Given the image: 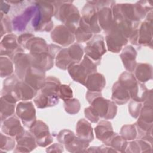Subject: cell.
Instances as JSON below:
<instances>
[{"label": "cell", "mask_w": 153, "mask_h": 153, "mask_svg": "<svg viewBox=\"0 0 153 153\" xmlns=\"http://www.w3.org/2000/svg\"><path fill=\"white\" fill-rule=\"evenodd\" d=\"M76 136L74 133L70 130L63 129L57 134V140L63 145H65L69 143Z\"/></svg>", "instance_id": "41"}, {"label": "cell", "mask_w": 153, "mask_h": 153, "mask_svg": "<svg viewBox=\"0 0 153 153\" xmlns=\"http://www.w3.org/2000/svg\"><path fill=\"white\" fill-rule=\"evenodd\" d=\"M94 132L96 138L102 141L105 145H108L115 134L114 132L111 123L106 120H102L98 123L94 128Z\"/></svg>", "instance_id": "21"}, {"label": "cell", "mask_w": 153, "mask_h": 153, "mask_svg": "<svg viewBox=\"0 0 153 153\" xmlns=\"http://www.w3.org/2000/svg\"><path fill=\"white\" fill-rule=\"evenodd\" d=\"M13 60L14 63L16 76L20 80L23 81L27 72L32 66L30 54L24 53H18L14 56Z\"/></svg>", "instance_id": "15"}, {"label": "cell", "mask_w": 153, "mask_h": 153, "mask_svg": "<svg viewBox=\"0 0 153 153\" xmlns=\"http://www.w3.org/2000/svg\"><path fill=\"white\" fill-rule=\"evenodd\" d=\"M63 108L66 112L70 115L78 113L81 108V104L78 99L72 98L63 102Z\"/></svg>", "instance_id": "39"}, {"label": "cell", "mask_w": 153, "mask_h": 153, "mask_svg": "<svg viewBox=\"0 0 153 153\" xmlns=\"http://www.w3.org/2000/svg\"><path fill=\"white\" fill-rule=\"evenodd\" d=\"M37 12L33 17L32 25L36 32H50L53 27L51 17L54 14L52 2L37 1L35 2Z\"/></svg>", "instance_id": "3"}, {"label": "cell", "mask_w": 153, "mask_h": 153, "mask_svg": "<svg viewBox=\"0 0 153 153\" xmlns=\"http://www.w3.org/2000/svg\"><path fill=\"white\" fill-rule=\"evenodd\" d=\"M1 36L2 38L5 34L11 33L12 32V26L10 18L6 15L1 13Z\"/></svg>", "instance_id": "43"}, {"label": "cell", "mask_w": 153, "mask_h": 153, "mask_svg": "<svg viewBox=\"0 0 153 153\" xmlns=\"http://www.w3.org/2000/svg\"><path fill=\"white\" fill-rule=\"evenodd\" d=\"M31 57L32 66L46 72L51 69L54 65L55 59L48 52L36 54H30Z\"/></svg>", "instance_id": "22"}, {"label": "cell", "mask_w": 153, "mask_h": 153, "mask_svg": "<svg viewBox=\"0 0 153 153\" xmlns=\"http://www.w3.org/2000/svg\"><path fill=\"white\" fill-rule=\"evenodd\" d=\"M106 85V79L104 75L99 72H94L87 77L85 87L88 91L101 93Z\"/></svg>", "instance_id": "24"}, {"label": "cell", "mask_w": 153, "mask_h": 153, "mask_svg": "<svg viewBox=\"0 0 153 153\" xmlns=\"http://www.w3.org/2000/svg\"><path fill=\"white\" fill-rule=\"evenodd\" d=\"M46 152H63V145L60 143H54L46 148Z\"/></svg>", "instance_id": "50"}, {"label": "cell", "mask_w": 153, "mask_h": 153, "mask_svg": "<svg viewBox=\"0 0 153 153\" xmlns=\"http://www.w3.org/2000/svg\"><path fill=\"white\" fill-rule=\"evenodd\" d=\"M127 143V140L124 139L121 135L115 133L107 146L112 147L117 152H124L126 151Z\"/></svg>", "instance_id": "36"}, {"label": "cell", "mask_w": 153, "mask_h": 153, "mask_svg": "<svg viewBox=\"0 0 153 153\" xmlns=\"http://www.w3.org/2000/svg\"><path fill=\"white\" fill-rule=\"evenodd\" d=\"M97 66L94 62L85 55L79 63L71 65L67 70L74 81L85 85L88 75L96 72Z\"/></svg>", "instance_id": "4"}, {"label": "cell", "mask_w": 153, "mask_h": 153, "mask_svg": "<svg viewBox=\"0 0 153 153\" xmlns=\"http://www.w3.org/2000/svg\"><path fill=\"white\" fill-rule=\"evenodd\" d=\"M16 113L24 126L29 129L36 121L35 108L30 101H22L18 103L16 108Z\"/></svg>", "instance_id": "8"}, {"label": "cell", "mask_w": 153, "mask_h": 153, "mask_svg": "<svg viewBox=\"0 0 153 153\" xmlns=\"http://www.w3.org/2000/svg\"><path fill=\"white\" fill-rule=\"evenodd\" d=\"M37 12V7L35 4L27 7L19 16L14 17L12 21V25L14 30L17 32L24 30L30 20L35 16Z\"/></svg>", "instance_id": "18"}, {"label": "cell", "mask_w": 153, "mask_h": 153, "mask_svg": "<svg viewBox=\"0 0 153 153\" xmlns=\"http://www.w3.org/2000/svg\"><path fill=\"white\" fill-rule=\"evenodd\" d=\"M90 104L99 118L104 120H112L117 115L116 104L112 100L106 99L102 96L95 97Z\"/></svg>", "instance_id": "6"}, {"label": "cell", "mask_w": 153, "mask_h": 153, "mask_svg": "<svg viewBox=\"0 0 153 153\" xmlns=\"http://www.w3.org/2000/svg\"><path fill=\"white\" fill-rule=\"evenodd\" d=\"M62 48L61 47L58 46L55 44H49L48 45V53L50 55H51L54 59L56 58V56L59 53V52L62 50Z\"/></svg>", "instance_id": "51"}, {"label": "cell", "mask_w": 153, "mask_h": 153, "mask_svg": "<svg viewBox=\"0 0 153 153\" xmlns=\"http://www.w3.org/2000/svg\"><path fill=\"white\" fill-rule=\"evenodd\" d=\"M81 19L90 27L93 33H99L101 31L99 26L97 10L94 5L87 1L81 12Z\"/></svg>", "instance_id": "12"}, {"label": "cell", "mask_w": 153, "mask_h": 153, "mask_svg": "<svg viewBox=\"0 0 153 153\" xmlns=\"http://www.w3.org/2000/svg\"><path fill=\"white\" fill-rule=\"evenodd\" d=\"M0 70L1 78L8 77L13 75L14 68L11 59L6 56H1Z\"/></svg>", "instance_id": "35"}, {"label": "cell", "mask_w": 153, "mask_h": 153, "mask_svg": "<svg viewBox=\"0 0 153 153\" xmlns=\"http://www.w3.org/2000/svg\"><path fill=\"white\" fill-rule=\"evenodd\" d=\"M59 96L63 102L72 99L73 91L69 85L66 84H60L59 89Z\"/></svg>", "instance_id": "44"}, {"label": "cell", "mask_w": 153, "mask_h": 153, "mask_svg": "<svg viewBox=\"0 0 153 153\" xmlns=\"http://www.w3.org/2000/svg\"><path fill=\"white\" fill-rule=\"evenodd\" d=\"M75 64L79 63L84 56V49L79 43H74L67 48Z\"/></svg>", "instance_id": "37"}, {"label": "cell", "mask_w": 153, "mask_h": 153, "mask_svg": "<svg viewBox=\"0 0 153 153\" xmlns=\"http://www.w3.org/2000/svg\"><path fill=\"white\" fill-rule=\"evenodd\" d=\"M76 136L88 142H91L94 139L93 130L90 122L85 119H80L76 126Z\"/></svg>", "instance_id": "26"}, {"label": "cell", "mask_w": 153, "mask_h": 153, "mask_svg": "<svg viewBox=\"0 0 153 153\" xmlns=\"http://www.w3.org/2000/svg\"><path fill=\"white\" fill-rule=\"evenodd\" d=\"M45 78V71L31 66L27 72L23 81L38 91L43 87Z\"/></svg>", "instance_id": "17"}, {"label": "cell", "mask_w": 153, "mask_h": 153, "mask_svg": "<svg viewBox=\"0 0 153 153\" xmlns=\"http://www.w3.org/2000/svg\"><path fill=\"white\" fill-rule=\"evenodd\" d=\"M1 136V150L4 151L5 152L11 151L15 148L16 145V139H13L10 136H6L3 133H0Z\"/></svg>", "instance_id": "40"}, {"label": "cell", "mask_w": 153, "mask_h": 153, "mask_svg": "<svg viewBox=\"0 0 153 153\" xmlns=\"http://www.w3.org/2000/svg\"><path fill=\"white\" fill-rule=\"evenodd\" d=\"M134 71V76L138 82H146L152 78V68L150 64L137 63Z\"/></svg>", "instance_id": "29"}, {"label": "cell", "mask_w": 153, "mask_h": 153, "mask_svg": "<svg viewBox=\"0 0 153 153\" xmlns=\"http://www.w3.org/2000/svg\"><path fill=\"white\" fill-rule=\"evenodd\" d=\"M74 36L78 43L87 42L91 39L93 36V32L90 27L81 19L77 29L74 32Z\"/></svg>", "instance_id": "31"}, {"label": "cell", "mask_w": 153, "mask_h": 153, "mask_svg": "<svg viewBox=\"0 0 153 153\" xmlns=\"http://www.w3.org/2000/svg\"><path fill=\"white\" fill-rule=\"evenodd\" d=\"M17 36L13 33L4 35L0 43L1 56H6L13 59L14 56L20 53H23L22 47L19 44Z\"/></svg>", "instance_id": "11"}, {"label": "cell", "mask_w": 153, "mask_h": 153, "mask_svg": "<svg viewBox=\"0 0 153 153\" xmlns=\"http://www.w3.org/2000/svg\"><path fill=\"white\" fill-rule=\"evenodd\" d=\"M137 51L131 45H127L124 47L120 55L121 60L125 69L130 72L134 71L137 65L136 59Z\"/></svg>", "instance_id": "23"}, {"label": "cell", "mask_w": 153, "mask_h": 153, "mask_svg": "<svg viewBox=\"0 0 153 153\" xmlns=\"http://www.w3.org/2000/svg\"><path fill=\"white\" fill-rule=\"evenodd\" d=\"M118 81L123 87L129 91L130 94L136 88L138 84V81L134 75L131 72L128 71L121 73L119 76Z\"/></svg>", "instance_id": "32"}, {"label": "cell", "mask_w": 153, "mask_h": 153, "mask_svg": "<svg viewBox=\"0 0 153 153\" xmlns=\"http://www.w3.org/2000/svg\"><path fill=\"white\" fill-rule=\"evenodd\" d=\"M24 48L29 51V54L48 52V45L43 38L40 37L33 36L29 39Z\"/></svg>", "instance_id": "27"}, {"label": "cell", "mask_w": 153, "mask_h": 153, "mask_svg": "<svg viewBox=\"0 0 153 153\" xmlns=\"http://www.w3.org/2000/svg\"><path fill=\"white\" fill-rule=\"evenodd\" d=\"M84 51L88 57L97 65L100 63L102 57L106 53L105 39L103 36L96 35L87 43Z\"/></svg>", "instance_id": "7"}, {"label": "cell", "mask_w": 153, "mask_h": 153, "mask_svg": "<svg viewBox=\"0 0 153 153\" xmlns=\"http://www.w3.org/2000/svg\"><path fill=\"white\" fill-rule=\"evenodd\" d=\"M130 42L136 45L152 47V22L145 21L136 27L130 38Z\"/></svg>", "instance_id": "5"}, {"label": "cell", "mask_w": 153, "mask_h": 153, "mask_svg": "<svg viewBox=\"0 0 153 153\" xmlns=\"http://www.w3.org/2000/svg\"><path fill=\"white\" fill-rule=\"evenodd\" d=\"M10 5L7 4L5 1H2L1 3V13H2L4 14H7L9 11Z\"/></svg>", "instance_id": "52"}, {"label": "cell", "mask_w": 153, "mask_h": 153, "mask_svg": "<svg viewBox=\"0 0 153 153\" xmlns=\"http://www.w3.org/2000/svg\"><path fill=\"white\" fill-rule=\"evenodd\" d=\"M19 118L17 116L12 115L1 122L2 133L11 137H16L23 132L25 130Z\"/></svg>", "instance_id": "20"}, {"label": "cell", "mask_w": 153, "mask_h": 153, "mask_svg": "<svg viewBox=\"0 0 153 153\" xmlns=\"http://www.w3.org/2000/svg\"><path fill=\"white\" fill-rule=\"evenodd\" d=\"M60 84L57 78L52 76L46 77L43 87L34 97L35 106L39 109H44L57 105L60 99L59 89Z\"/></svg>", "instance_id": "1"}, {"label": "cell", "mask_w": 153, "mask_h": 153, "mask_svg": "<svg viewBox=\"0 0 153 153\" xmlns=\"http://www.w3.org/2000/svg\"><path fill=\"white\" fill-rule=\"evenodd\" d=\"M50 36L54 42L63 47L72 44L75 39L74 33L63 25L57 26L51 31Z\"/></svg>", "instance_id": "13"}, {"label": "cell", "mask_w": 153, "mask_h": 153, "mask_svg": "<svg viewBox=\"0 0 153 153\" xmlns=\"http://www.w3.org/2000/svg\"><path fill=\"white\" fill-rule=\"evenodd\" d=\"M99 25L101 29L107 33L112 27L113 16L111 7H103L97 11Z\"/></svg>", "instance_id": "25"}, {"label": "cell", "mask_w": 153, "mask_h": 153, "mask_svg": "<svg viewBox=\"0 0 153 153\" xmlns=\"http://www.w3.org/2000/svg\"><path fill=\"white\" fill-rule=\"evenodd\" d=\"M54 7V17L63 23L74 33L79 25L81 16L78 8L72 1H53Z\"/></svg>", "instance_id": "2"}, {"label": "cell", "mask_w": 153, "mask_h": 153, "mask_svg": "<svg viewBox=\"0 0 153 153\" xmlns=\"http://www.w3.org/2000/svg\"><path fill=\"white\" fill-rule=\"evenodd\" d=\"M112 100L117 105L126 104L130 99L129 91L123 87L118 81L115 82L112 88Z\"/></svg>", "instance_id": "28"}, {"label": "cell", "mask_w": 153, "mask_h": 153, "mask_svg": "<svg viewBox=\"0 0 153 153\" xmlns=\"http://www.w3.org/2000/svg\"><path fill=\"white\" fill-rule=\"evenodd\" d=\"M148 92L149 90L145 85L138 82L136 88L130 94V99L134 101L144 102L148 96Z\"/></svg>", "instance_id": "34"}, {"label": "cell", "mask_w": 153, "mask_h": 153, "mask_svg": "<svg viewBox=\"0 0 153 153\" xmlns=\"http://www.w3.org/2000/svg\"><path fill=\"white\" fill-rule=\"evenodd\" d=\"M29 131L35 137L38 146L46 147L53 142L48 126L41 120H36L29 128Z\"/></svg>", "instance_id": "9"}, {"label": "cell", "mask_w": 153, "mask_h": 153, "mask_svg": "<svg viewBox=\"0 0 153 153\" xmlns=\"http://www.w3.org/2000/svg\"><path fill=\"white\" fill-rule=\"evenodd\" d=\"M89 146V142H86L77 136H75L69 143L64 145L66 149L69 152H86Z\"/></svg>", "instance_id": "33"}, {"label": "cell", "mask_w": 153, "mask_h": 153, "mask_svg": "<svg viewBox=\"0 0 153 153\" xmlns=\"http://www.w3.org/2000/svg\"><path fill=\"white\" fill-rule=\"evenodd\" d=\"M87 152H102V153H108V152H116L117 151H115L114 149H113L112 147L102 145L99 146H91L87 149H86Z\"/></svg>", "instance_id": "46"}, {"label": "cell", "mask_w": 153, "mask_h": 153, "mask_svg": "<svg viewBox=\"0 0 153 153\" xmlns=\"http://www.w3.org/2000/svg\"><path fill=\"white\" fill-rule=\"evenodd\" d=\"M84 114L86 118L93 123H97L100 119V118L90 106L84 109Z\"/></svg>", "instance_id": "47"}, {"label": "cell", "mask_w": 153, "mask_h": 153, "mask_svg": "<svg viewBox=\"0 0 153 153\" xmlns=\"http://www.w3.org/2000/svg\"><path fill=\"white\" fill-rule=\"evenodd\" d=\"M142 107V102L131 100L128 105V112L134 118H137L140 114Z\"/></svg>", "instance_id": "45"}, {"label": "cell", "mask_w": 153, "mask_h": 153, "mask_svg": "<svg viewBox=\"0 0 153 153\" xmlns=\"http://www.w3.org/2000/svg\"><path fill=\"white\" fill-rule=\"evenodd\" d=\"M125 152H132V153L140 152V148H139L137 140H134L128 143Z\"/></svg>", "instance_id": "48"}, {"label": "cell", "mask_w": 153, "mask_h": 153, "mask_svg": "<svg viewBox=\"0 0 153 153\" xmlns=\"http://www.w3.org/2000/svg\"><path fill=\"white\" fill-rule=\"evenodd\" d=\"M37 94V90L33 88L25 81L19 80L14 88L12 96L17 101H28L35 97Z\"/></svg>", "instance_id": "16"}, {"label": "cell", "mask_w": 153, "mask_h": 153, "mask_svg": "<svg viewBox=\"0 0 153 153\" xmlns=\"http://www.w3.org/2000/svg\"><path fill=\"white\" fill-rule=\"evenodd\" d=\"M105 39L108 50L113 53H119L128 41L124 34L114 25L106 33Z\"/></svg>", "instance_id": "10"}, {"label": "cell", "mask_w": 153, "mask_h": 153, "mask_svg": "<svg viewBox=\"0 0 153 153\" xmlns=\"http://www.w3.org/2000/svg\"><path fill=\"white\" fill-rule=\"evenodd\" d=\"M138 119L148 123H152V106L144 105L142 107Z\"/></svg>", "instance_id": "42"}, {"label": "cell", "mask_w": 153, "mask_h": 153, "mask_svg": "<svg viewBox=\"0 0 153 153\" xmlns=\"http://www.w3.org/2000/svg\"><path fill=\"white\" fill-rule=\"evenodd\" d=\"M35 36L34 35L30 33H25L22 35H20L18 38H17V41L19 44L22 47L24 48L26 42L29 41V39Z\"/></svg>", "instance_id": "49"}, {"label": "cell", "mask_w": 153, "mask_h": 153, "mask_svg": "<svg viewBox=\"0 0 153 153\" xmlns=\"http://www.w3.org/2000/svg\"><path fill=\"white\" fill-rule=\"evenodd\" d=\"M120 135L126 140H132L137 137V130L134 124H126L122 126Z\"/></svg>", "instance_id": "38"}, {"label": "cell", "mask_w": 153, "mask_h": 153, "mask_svg": "<svg viewBox=\"0 0 153 153\" xmlns=\"http://www.w3.org/2000/svg\"><path fill=\"white\" fill-rule=\"evenodd\" d=\"M18 102L13 96L10 94H2L0 99L1 121L13 115L16 111V103Z\"/></svg>", "instance_id": "19"}, {"label": "cell", "mask_w": 153, "mask_h": 153, "mask_svg": "<svg viewBox=\"0 0 153 153\" xmlns=\"http://www.w3.org/2000/svg\"><path fill=\"white\" fill-rule=\"evenodd\" d=\"M56 66L62 70H66L72 65L75 64L68 48H62L55 58Z\"/></svg>", "instance_id": "30"}, {"label": "cell", "mask_w": 153, "mask_h": 153, "mask_svg": "<svg viewBox=\"0 0 153 153\" xmlns=\"http://www.w3.org/2000/svg\"><path fill=\"white\" fill-rule=\"evenodd\" d=\"M15 139L17 144L14 150V152H29L38 146L33 136L26 130H24L15 137Z\"/></svg>", "instance_id": "14"}]
</instances>
